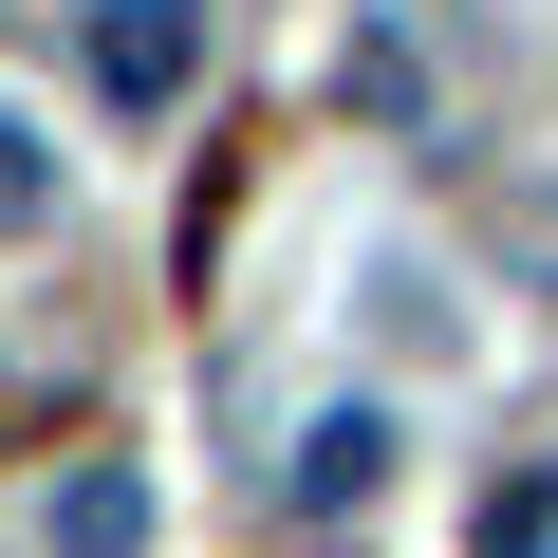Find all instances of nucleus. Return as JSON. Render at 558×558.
Wrapping results in <instances>:
<instances>
[{
    "mask_svg": "<svg viewBox=\"0 0 558 558\" xmlns=\"http://www.w3.org/2000/svg\"><path fill=\"white\" fill-rule=\"evenodd\" d=\"M465 539H484V558H558V465H539V484H502Z\"/></svg>",
    "mask_w": 558,
    "mask_h": 558,
    "instance_id": "20e7f679",
    "label": "nucleus"
},
{
    "mask_svg": "<svg viewBox=\"0 0 558 558\" xmlns=\"http://www.w3.org/2000/svg\"><path fill=\"white\" fill-rule=\"evenodd\" d=\"M205 75V0H94V94L112 112H168Z\"/></svg>",
    "mask_w": 558,
    "mask_h": 558,
    "instance_id": "f257e3e1",
    "label": "nucleus"
},
{
    "mask_svg": "<svg viewBox=\"0 0 558 558\" xmlns=\"http://www.w3.org/2000/svg\"><path fill=\"white\" fill-rule=\"evenodd\" d=\"M38 539H57V558H131V539H149V484H131V465H75V484L38 502Z\"/></svg>",
    "mask_w": 558,
    "mask_h": 558,
    "instance_id": "7ed1b4c3",
    "label": "nucleus"
},
{
    "mask_svg": "<svg viewBox=\"0 0 558 558\" xmlns=\"http://www.w3.org/2000/svg\"><path fill=\"white\" fill-rule=\"evenodd\" d=\"M373 484H391V410H336L299 465H279V502H299V521H354Z\"/></svg>",
    "mask_w": 558,
    "mask_h": 558,
    "instance_id": "f03ea898",
    "label": "nucleus"
},
{
    "mask_svg": "<svg viewBox=\"0 0 558 558\" xmlns=\"http://www.w3.org/2000/svg\"><path fill=\"white\" fill-rule=\"evenodd\" d=\"M38 223H57V168H38V131H20V112H0V242H38Z\"/></svg>",
    "mask_w": 558,
    "mask_h": 558,
    "instance_id": "39448f33",
    "label": "nucleus"
}]
</instances>
